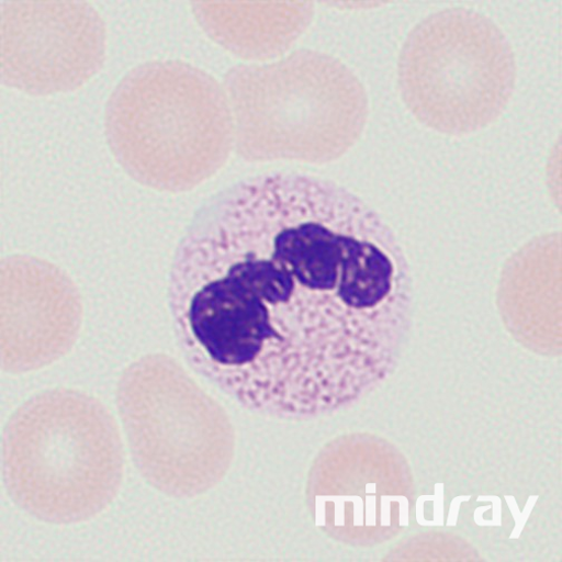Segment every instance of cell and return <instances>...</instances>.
Returning <instances> with one entry per match:
<instances>
[{
    "mask_svg": "<svg viewBox=\"0 0 562 562\" xmlns=\"http://www.w3.org/2000/svg\"><path fill=\"white\" fill-rule=\"evenodd\" d=\"M224 89L245 159H334L358 143L370 113L359 78L339 59L312 49L235 66Z\"/></svg>",
    "mask_w": 562,
    "mask_h": 562,
    "instance_id": "3",
    "label": "cell"
},
{
    "mask_svg": "<svg viewBox=\"0 0 562 562\" xmlns=\"http://www.w3.org/2000/svg\"><path fill=\"white\" fill-rule=\"evenodd\" d=\"M112 154L127 173L156 189L196 184L227 159L235 140L224 87L181 60L134 67L105 109Z\"/></svg>",
    "mask_w": 562,
    "mask_h": 562,
    "instance_id": "2",
    "label": "cell"
},
{
    "mask_svg": "<svg viewBox=\"0 0 562 562\" xmlns=\"http://www.w3.org/2000/svg\"><path fill=\"white\" fill-rule=\"evenodd\" d=\"M194 16L210 38L245 59L283 55L314 16L308 3L193 4Z\"/></svg>",
    "mask_w": 562,
    "mask_h": 562,
    "instance_id": "6",
    "label": "cell"
},
{
    "mask_svg": "<svg viewBox=\"0 0 562 562\" xmlns=\"http://www.w3.org/2000/svg\"><path fill=\"white\" fill-rule=\"evenodd\" d=\"M105 57L99 13L79 2H5L2 7V79L30 95L75 91Z\"/></svg>",
    "mask_w": 562,
    "mask_h": 562,
    "instance_id": "5",
    "label": "cell"
},
{
    "mask_svg": "<svg viewBox=\"0 0 562 562\" xmlns=\"http://www.w3.org/2000/svg\"><path fill=\"white\" fill-rule=\"evenodd\" d=\"M517 64L504 31L485 15L448 9L418 23L398 59V86L415 119L447 135L497 121L516 88Z\"/></svg>",
    "mask_w": 562,
    "mask_h": 562,
    "instance_id": "4",
    "label": "cell"
},
{
    "mask_svg": "<svg viewBox=\"0 0 562 562\" xmlns=\"http://www.w3.org/2000/svg\"><path fill=\"white\" fill-rule=\"evenodd\" d=\"M411 268L347 188L283 171L207 199L175 251L168 304L187 364L245 409L306 419L355 405L397 368Z\"/></svg>",
    "mask_w": 562,
    "mask_h": 562,
    "instance_id": "1",
    "label": "cell"
}]
</instances>
